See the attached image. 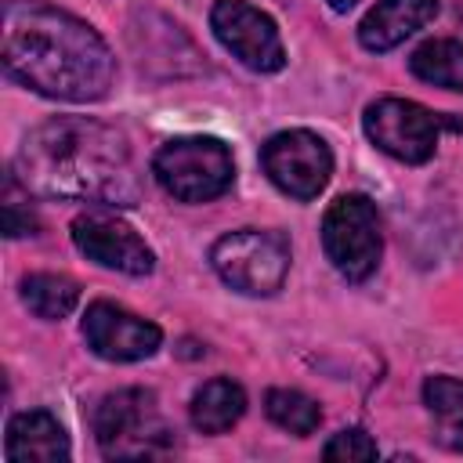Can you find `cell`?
Returning <instances> with one entry per match:
<instances>
[{"mask_svg":"<svg viewBox=\"0 0 463 463\" xmlns=\"http://www.w3.org/2000/svg\"><path fill=\"white\" fill-rule=\"evenodd\" d=\"M0 36L4 72L43 98L98 101L116 76L109 43L47 0H7Z\"/></svg>","mask_w":463,"mask_h":463,"instance_id":"cell-1","label":"cell"},{"mask_svg":"<svg viewBox=\"0 0 463 463\" xmlns=\"http://www.w3.org/2000/svg\"><path fill=\"white\" fill-rule=\"evenodd\" d=\"M14 170L25 192L51 199L134 206L141 192L127 137L87 116H54L29 130Z\"/></svg>","mask_w":463,"mask_h":463,"instance_id":"cell-2","label":"cell"},{"mask_svg":"<svg viewBox=\"0 0 463 463\" xmlns=\"http://www.w3.org/2000/svg\"><path fill=\"white\" fill-rule=\"evenodd\" d=\"M94 438L109 459H152L174 449V430L166 427L156 394L141 387L116 391L98 405Z\"/></svg>","mask_w":463,"mask_h":463,"instance_id":"cell-3","label":"cell"},{"mask_svg":"<svg viewBox=\"0 0 463 463\" xmlns=\"http://www.w3.org/2000/svg\"><path fill=\"white\" fill-rule=\"evenodd\" d=\"M152 174L163 184V192H170L174 199L206 203L232 188L235 163H232V152L224 148V141L195 134V137L166 141L152 159Z\"/></svg>","mask_w":463,"mask_h":463,"instance_id":"cell-4","label":"cell"},{"mask_svg":"<svg viewBox=\"0 0 463 463\" xmlns=\"http://www.w3.org/2000/svg\"><path fill=\"white\" fill-rule=\"evenodd\" d=\"M210 264L232 289L250 293V297H271L286 282L289 242L279 232L239 228L213 242Z\"/></svg>","mask_w":463,"mask_h":463,"instance_id":"cell-5","label":"cell"},{"mask_svg":"<svg viewBox=\"0 0 463 463\" xmlns=\"http://www.w3.org/2000/svg\"><path fill=\"white\" fill-rule=\"evenodd\" d=\"M322 250L329 264L347 279L362 282L380 264V217L373 199L365 195H340L329 203L322 217Z\"/></svg>","mask_w":463,"mask_h":463,"instance_id":"cell-6","label":"cell"},{"mask_svg":"<svg viewBox=\"0 0 463 463\" xmlns=\"http://www.w3.org/2000/svg\"><path fill=\"white\" fill-rule=\"evenodd\" d=\"M260 166L275 188L293 199H315L333 174L329 145L311 130H282L260 148Z\"/></svg>","mask_w":463,"mask_h":463,"instance_id":"cell-7","label":"cell"},{"mask_svg":"<svg viewBox=\"0 0 463 463\" xmlns=\"http://www.w3.org/2000/svg\"><path fill=\"white\" fill-rule=\"evenodd\" d=\"M365 134L380 152H387L402 163H427L438 148L441 123L420 101L380 98L365 109Z\"/></svg>","mask_w":463,"mask_h":463,"instance_id":"cell-8","label":"cell"},{"mask_svg":"<svg viewBox=\"0 0 463 463\" xmlns=\"http://www.w3.org/2000/svg\"><path fill=\"white\" fill-rule=\"evenodd\" d=\"M210 29L242 65L257 72H279L286 65V47L275 22L246 0H217L210 7Z\"/></svg>","mask_w":463,"mask_h":463,"instance_id":"cell-9","label":"cell"},{"mask_svg":"<svg viewBox=\"0 0 463 463\" xmlns=\"http://www.w3.org/2000/svg\"><path fill=\"white\" fill-rule=\"evenodd\" d=\"M72 242L87 260H94L101 268H112V271H123V275H148L152 264H156L145 239L112 213L76 217L72 221Z\"/></svg>","mask_w":463,"mask_h":463,"instance_id":"cell-10","label":"cell"},{"mask_svg":"<svg viewBox=\"0 0 463 463\" xmlns=\"http://www.w3.org/2000/svg\"><path fill=\"white\" fill-rule=\"evenodd\" d=\"M83 336L90 344L94 354L109 358V362H137L156 354L163 333L156 322H145L141 315L109 304V300H94L83 315Z\"/></svg>","mask_w":463,"mask_h":463,"instance_id":"cell-11","label":"cell"},{"mask_svg":"<svg viewBox=\"0 0 463 463\" xmlns=\"http://www.w3.org/2000/svg\"><path fill=\"white\" fill-rule=\"evenodd\" d=\"M438 14V0H376L358 25L365 51H391Z\"/></svg>","mask_w":463,"mask_h":463,"instance_id":"cell-12","label":"cell"},{"mask_svg":"<svg viewBox=\"0 0 463 463\" xmlns=\"http://www.w3.org/2000/svg\"><path fill=\"white\" fill-rule=\"evenodd\" d=\"M4 456H7L11 463H18V459L61 463V459H69V434H65V427H61L51 412H43V409L18 412V416H11V423H7Z\"/></svg>","mask_w":463,"mask_h":463,"instance_id":"cell-13","label":"cell"},{"mask_svg":"<svg viewBox=\"0 0 463 463\" xmlns=\"http://www.w3.org/2000/svg\"><path fill=\"white\" fill-rule=\"evenodd\" d=\"M246 412V391L235 380H210L192 398V423L203 434H224Z\"/></svg>","mask_w":463,"mask_h":463,"instance_id":"cell-14","label":"cell"},{"mask_svg":"<svg viewBox=\"0 0 463 463\" xmlns=\"http://www.w3.org/2000/svg\"><path fill=\"white\" fill-rule=\"evenodd\" d=\"M423 402L438 420V441L452 452H463V380L430 376L423 383Z\"/></svg>","mask_w":463,"mask_h":463,"instance_id":"cell-15","label":"cell"},{"mask_svg":"<svg viewBox=\"0 0 463 463\" xmlns=\"http://www.w3.org/2000/svg\"><path fill=\"white\" fill-rule=\"evenodd\" d=\"M409 69L423 83H434L445 90H463V43L459 40H427L412 51Z\"/></svg>","mask_w":463,"mask_h":463,"instance_id":"cell-16","label":"cell"},{"mask_svg":"<svg viewBox=\"0 0 463 463\" xmlns=\"http://www.w3.org/2000/svg\"><path fill=\"white\" fill-rule=\"evenodd\" d=\"M22 300L36 318H65L76 300H80V286L69 275H54V271H36L29 279H22Z\"/></svg>","mask_w":463,"mask_h":463,"instance_id":"cell-17","label":"cell"},{"mask_svg":"<svg viewBox=\"0 0 463 463\" xmlns=\"http://www.w3.org/2000/svg\"><path fill=\"white\" fill-rule=\"evenodd\" d=\"M264 412L271 423H279L282 430L289 434H311L318 423H322V412H318V402L293 391V387H271L264 394Z\"/></svg>","mask_w":463,"mask_h":463,"instance_id":"cell-18","label":"cell"},{"mask_svg":"<svg viewBox=\"0 0 463 463\" xmlns=\"http://www.w3.org/2000/svg\"><path fill=\"white\" fill-rule=\"evenodd\" d=\"M376 441L365 434V430H358V427H351V430H340V434H333L329 441H326V449H322V456L326 459H333V463H354V459H376Z\"/></svg>","mask_w":463,"mask_h":463,"instance_id":"cell-19","label":"cell"},{"mask_svg":"<svg viewBox=\"0 0 463 463\" xmlns=\"http://www.w3.org/2000/svg\"><path fill=\"white\" fill-rule=\"evenodd\" d=\"M4 232L11 235V239H18V235H33L36 232V217H33V210H22L18 206V199H4Z\"/></svg>","mask_w":463,"mask_h":463,"instance_id":"cell-20","label":"cell"},{"mask_svg":"<svg viewBox=\"0 0 463 463\" xmlns=\"http://www.w3.org/2000/svg\"><path fill=\"white\" fill-rule=\"evenodd\" d=\"M326 4H329L333 11H351V7L358 4V0H326Z\"/></svg>","mask_w":463,"mask_h":463,"instance_id":"cell-21","label":"cell"}]
</instances>
